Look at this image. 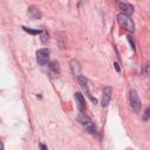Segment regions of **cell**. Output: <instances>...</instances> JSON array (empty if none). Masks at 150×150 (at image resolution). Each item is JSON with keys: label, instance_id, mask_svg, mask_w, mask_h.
<instances>
[{"label": "cell", "instance_id": "1", "mask_svg": "<svg viewBox=\"0 0 150 150\" xmlns=\"http://www.w3.org/2000/svg\"><path fill=\"white\" fill-rule=\"evenodd\" d=\"M117 21H118L120 26H122V27H123V28H125L127 30L134 32L135 25H134L132 20L129 18V15H125V14L121 13V14H118V15H117Z\"/></svg>", "mask_w": 150, "mask_h": 150}, {"label": "cell", "instance_id": "2", "mask_svg": "<svg viewBox=\"0 0 150 150\" xmlns=\"http://www.w3.org/2000/svg\"><path fill=\"white\" fill-rule=\"evenodd\" d=\"M129 101H130V104H131V107H132V109L135 111H139L141 110L142 104H141V100H139L138 94L136 93V90L131 89L129 91Z\"/></svg>", "mask_w": 150, "mask_h": 150}, {"label": "cell", "instance_id": "3", "mask_svg": "<svg viewBox=\"0 0 150 150\" xmlns=\"http://www.w3.org/2000/svg\"><path fill=\"white\" fill-rule=\"evenodd\" d=\"M48 60H49V50L47 48H42L36 52V61L39 64L45 66L48 63Z\"/></svg>", "mask_w": 150, "mask_h": 150}, {"label": "cell", "instance_id": "4", "mask_svg": "<svg viewBox=\"0 0 150 150\" xmlns=\"http://www.w3.org/2000/svg\"><path fill=\"white\" fill-rule=\"evenodd\" d=\"M111 95H112V88L107 86L103 88L102 90V101H101V104L102 107H107L111 100Z\"/></svg>", "mask_w": 150, "mask_h": 150}, {"label": "cell", "instance_id": "5", "mask_svg": "<svg viewBox=\"0 0 150 150\" xmlns=\"http://www.w3.org/2000/svg\"><path fill=\"white\" fill-rule=\"evenodd\" d=\"M79 121L81 122V124L82 125H84L90 132H95V127H94V124L91 123V121H90V118L87 116V115H84L83 112H81L80 114V116H79Z\"/></svg>", "mask_w": 150, "mask_h": 150}, {"label": "cell", "instance_id": "6", "mask_svg": "<svg viewBox=\"0 0 150 150\" xmlns=\"http://www.w3.org/2000/svg\"><path fill=\"white\" fill-rule=\"evenodd\" d=\"M79 83H80V86H81V88L83 89V91H84V94L94 102V103H96L97 101H96V98L95 97H93L91 95H90V91H89V89H88V80L84 77V76H79Z\"/></svg>", "mask_w": 150, "mask_h": 150}, {"label": "cell", "instance_id": "7", "mask_svg": "<svg viewBox=\"0 0 150 150\" xmlns=\"http://www.w3.org/2000/svg\"><path fill=\"white\" fill-rule=\"evenodd\" d=\"M74 97H75V101H76V105H77L79 110L82 112V111L86 109V102H84V97L82 96V94H81V93H75Z\"/></svg>", "mask_w": 150, "mask_h": 150}, {"label": "cell", "instance_id": "8", "mask_svg": "<svg viewBox=\"0 0 150 150\" xmlns=\"http://www.w3.org/2000/svg\"><path fill=\"white\" fill-rule=\"evenodd\" d=\"M117 6L120 7V9L122 11L123 14L128 15V14H131L134 12V7L130 5V4H127V2H117Z\"/></svg>", "mask_w": 150, "mask_h": 150}, {"label": "cell", "instance_id": "9", "mask_svg": "<svg viewBox=\"0 0 150 150\" xmlns=\"http://www.w3.org/2000/svg\"><path fill=\"white\" fill-rule=\"evenodd\" d=\"M48 70L52 76H57L60 74V66H59V62L57 61H52L49 64H48Z\"/></svg>", "mask_w": 150, "mask_h": 150}, {"label": "cell", "instance_id": "10", "mask_svg": "<svg viewBox=\"0 0 150 150\" xmlns=\"http://www.w3.org/2000/svg\"><path fill=\"white\" fill-rule=\"evenodd\" d=\"M28 14H29L33 19H39V18H41V13H40L39 8H36L35 6L29 7V9H28Z\"/></svg>", "mask_w": 150, "mask_h": 150}, {"label": "cell", "instance_id": "11", "mask_svg": "<svg viewBox=\"0 0 150 150\" xmlns=\"http://www.w3.org/2000/svg\"><path fill=\"white\" fill-rule=\"evenodd\" d=\"M70 68H71V70H73V74H74V75L80 76L79 74H80V69H81V67H80V64H79V62H77V61H75V60L70 61Z\"/></svg>", "mask_w": 150, "mask_h": 150}, {"label": "cell", "instance_id": "12", "mask_svg": "<svg viewBox=\"0 0 150 150\" xmlns=\"http://www.w3.org/2000/svg\"><path fill=\"white\" fill-rule=\"evenodd\" d=\"M22 29L27 33H30V34H41L42 33V29H30V28H27V27H22Z\"/></svg>", "mask_w": 150, "mask_h": 150}, {"label": "cell", "instance_id": "13", "mask_svg": "<svg viewBox=\"0 0 150 150\" xmlns=\"http://www.w3.org/2000/svg\"><path fill=\"white\" fill-rule=\"evenodd\" d=\"M41 34H42V36H41V38H42V39H41V41H42V42H46V41L48 40V35H46V33H45L43 30H42V33H41Z\"/></svg>", "mask_w": 150, "mask_h": 150}, {"label": "cell", "instance_id": "14", "mask_svg": "<svg viewBox=\"0 0 150 150\" xmlns=\"http://www.w3.org/2000/svg\"><path fill=\"white\" fill-rule=\"evenodd\" d=\"M40 148H41V150H47V146L45 144H40Z\"/></svg>", "mask_w": 150, "mask_h": 150}, {"label": "cell", "instance_id": "15", "mask_svg": "<svg viewBox=\"0 0 150 150\" xmlns=\"http://www.w3.org/2000/svg\"><path fill=\"white\" fill-rule=\"evenodd\" d=\"M0 150H4V144H2L1 141H0Z\"/></svg>", "mask_w": 150, "mask_h": 150}, {"label": "cell", "instance_id": "16", "mask_svg": "<svg viewBox=\"0 0 150 150\" xmlns=\"http://www.w3.org/2000/svg\"><path fill=\"white\" fill-rule=\"evenodd\" d=\"M115 68H116V70H120V68H118V64H117V63H115Z\"/></svg>", "mask_w": 150, "mask_h": 150}]
</instances>
